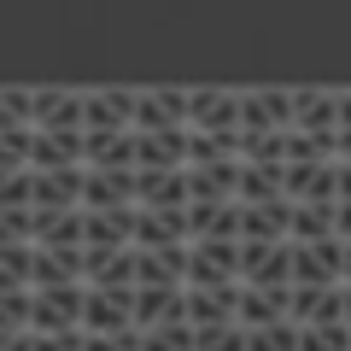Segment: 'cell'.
Instances as JSON below:
<instances>
[{
    "instance_id": "6da1fadb",
    "label": "cell",
    "mask_w": 351,
    "mask_h": 351,
    "mask_svg": "<svg viewBox=\"0 0 351 351\" xmlns=\"http://www.w3.org/2000/svg\"><path fill=\"white\" fill-rule=\"evenodd\" d=\"M199 351H351V94L311 88Z\"/></svg>"
}]
</instances>
